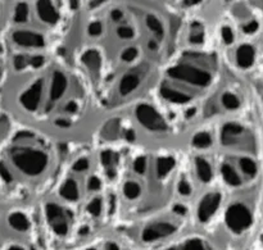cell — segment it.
<instances>
[{"mask_svg":"<svg viewBox=\"0 0 263 250\" xmlns=\"http://www.w3.org/2000/svg\"><path fill=\"white\" fill-rule=\"evenodd\" d=\"M139 53L135 48H127L123 50V53L121 54V58L125 62H133L134 59L138 58Z\"/></svg>","mask_w":263,"mask_h":250,"instance_id":"cell-31","label":"cell"},{"mask_svg":"<svg viewBox=\"0 0 263 250\" xmlns=\"http://www.w3.org/2000/svg\"><path fill=\"white\" fill-rule=\"evenodd\" d=\"M181 248L184 249H204V243H203L200 239L198 238H194V239H190V240L185 241L184 244H182Z\"/></svg>","mask_w":263,"mask_h":250,"instance_id":"cell-28","label":"cell"},{"mask_svg":"<svg viewBox=\"0 0 263 250\" xmlns=\"http://www.w3.org/2000/svg\"><path fill=\"white\" fill-rule=\"evenodd\" d=\"M195 172L198 179L204 184H210L213 179V169L210 162L204 158L195 159Z\"/></svg>","mask_w":263,"mask_h":250,"instance_id":"cell-14","label":"cell"},{"mask_svg":"<svg viewBox=\"0 0 263 250\" xmlns=\"http://www.w3.org/2000/svg\"><path fill=\"white\" fill-rule=\"evenodd\" d=\"M102 208H103V204H102V200L100 199H94L92 202H90L89 207H87V209H89V213L92 216H99L100 213H102Z\"/></svg>","mask_w":263,"mask_h":250,"instance_id":"cell-29","label":"cell"},{"mask_svg":"<svg viewBox=\"0 0 263 250\" xmlns=\"http://www.w3.org/2000/svg\"><path fill=\"white\" fill-rule=\"evenodd\" d=\"M13 41L22 48H43L45 45V40L37 32L27 30H20L13 32Z\"/></svg>","mask_w":263,"mask_h":250,"instance_id":"cell-9","label":"cell"},{"mask_svg":"<svg viewBox=\"0 0 263 250\" xmlns=\"http://www.w3.org/2000/svg\"><path fill=\"white\" fill-rule=\"evenodd\" d=\"M140 86V76L136 72H126L118 84V92L122 97H128Z\"/></svg>","mask_w":263,"mask_h":250,"instance_id":"cell-12","label":"cell"},{"mask_svg":"<svg viewBox=\"0 0 263 250\" xmlns=\"http://www.w3.org/2000/svg\"><path fill=\"white\" fill-rule=\"evenodd\" d=\"M117 36L120 39H125V40H130L134 37V30L130 26H120L117 28Z\"/></svg>","mask_w":263,"mask_h":250,"instance_id":"cell-27","label":"cell"},{"mask_svg":"<svg viewBox=\"0 0 263 250\" xmlns=\"http://www.w3.org/2000/svg\"><path fill=\"white\" fill-rule=\"evenodd\" d=\"M89 169V162H87V159H79L77 162H74L73 164V171L76 172H85Z\"/></svg>","mask_w":263,"mask_h":250,"instance_id":"cell-33","label":"cell"},{"mask_svg":"<svg viewBox=\"0 0 263 250\" xmlns=\"http://www.w3.org/2000/svg\"><path fill=\"white\" fill-rule=\"evenodd\" d=\"M68 79L66 74L59 69H55L50 77V85H49V98L51 102H58L63 98L68 89Z\"/></svg>","mask_w":263,"mask_h":250,"instance_id":"cell-8","label":"cell"},{"mask_svg":"<svg viewBox=\"0 0 263 250\" xmlns=\"http://www.w3.org/2000/svg\"><path fill=\"white\" fill-rule=\"evenodd\" d=\"M0 177L4 180V182H8V184H9V182H12V180H13L10 172L8 171V168L4 166V163H2V162H0Z\"/></svg>","mask_w":263,"mask_h":250,"instance_id":"cell-35","label":"cell"},{"mask_svg":"<svg viewBox=\"0 0 263 250\" xmlns=\"http://www.w3.org/2000/svg\"><path fill=\"white\" fill-rule=\"evenodd\" d=\"M203 39H204V32H203L202 27H200L199 25H195V28L193 27L192 41L194 44H202Z\"/></svg>","mask_w":263,"mask_h":250,"instance_id":"cell-30","label":"cell"},{"mask_svg":"<svg viewBox=\"0 0 263 250\" xmlns=\"http://www.w3.org/2000/svg\"><path fill=\"white\" fill-rule=\"evenodd\" d=\"M240 169L244 175L249 177L256 176V174L258 172V167H257V163L252 158H241L240 162Z\"/></svg>","mask_w":263,"mask_h":250,"instance_id":"cell-22","label":"cell"},{"mask_svg":"<svg viewBox=\"0 0 263 250\" xmlns=\"http://www.w3.org/2000/svg\"><path fill=\"white\" fill-rule=\"evenodd\" d=\"M222 39L225 43L231 44L234 41V32L230 27H223L222 28Z\"/></svg>","mask_w":263,"mask_h":250,"instance_id":"cell-37","label":"cell"},{"mask_svg":"<svg viewBox=\"0 0 263 250\" xmlns=\"http://www.w3.org/2000/svg\"><path fill=\"white\" fill-rule=\"evenodd\" d=\"M168 73L174 80H179L197 87H205L212 81V74L207 69L192 63H180L179 66L170 69Z\"/></svg>","mask_w":263,"mask_h":250,"instance_id":"cell-2","label":"cell"},{"mask_svg":"<svg viewBox=\"0 0 263 250\" xmlns=\"http://www.w3.org/2000/svg\"><path fill=\"white\" fill-rule=\"evenodd\" d=\"M41 95H43V80H37L21 95L20 102L26 110L35 112L40 105Z\"/></svg>","mask_w":263,"mask_h":250,"instance_id":"cell-7","label":"cell"},{"mask_svg":"<svg viewBox=\"0 0 263 250\" xmlns=\"http://www.w3.org/2000/svg\"><path fill=\"white\" fill-rule=\"evenodd\" d=\"M235 59L236 63L241 69L251 68L254 64V61H256V50L249 44H243V45L236 49Z\"/></svg>","mask_w":263,"mask_h":250,"instance_id":"cell-13","label":"cell"},{"mask_svg":"<svg viewBox=\"0 0 263 250\" xmlns=\"http://www.w3.org/2000/svg\"><path fill=\"white\" fill-rule=\"evenodd\" d=\"M145 23H146V27L157 36H161L163 35V23L159 18H157L156 15H148L145 18Z\"/></svg>","mask_w":263,"mask_h":250,"instance_id":"cell-23","label":"cell"},{"mask_svg":"<svg viewBox=\"0 0 263 250\" xmlns=\"http://www.w3.org/2000/svg\"><path fill=\"white\" fill-rule=\"evenodd\" d=\"M45 213L54 233L59 236L67 235L69 228L68 221H67L61 205L57 203H48L45 207Z\"/></svg>","mask_w":263,"mask_h":250,"instance_id":"cell-5","label":"cell"},{"mask_svg":"<svg viewBox=\"0 0 263 250\" xmlns=\"http://www.w3.org/2000/svg\"><path fill=\"white\" fill-rule=\"evenodd\" d=\"M100 187H102V182H100V180L95 176L90 177L89 190H91V191H97V190H99Z\"/></svg>","mask_w":263,"mask_h":250,"instance_id":"cell-38","label":"cell"},{"mask_svg":"<svg viewBox=\"0 0 263 250\" xmlns=\"http://www.w3.org/2000/svg\"><path fill=\"white\" fill-rule=\"evenodd\" d=\"M193 145L198 149H207L212 145V138L208 132H198L193 139Z\"/></svg>","mask_w":263,"mask_h":250,"instance_id":"cell-24","label":"cell"},{"mask_svg":"<svg viewBox=\"0 0 263 250\" xmlns=\"http://www.w3.org/2000/svg\"><path fill=\"white\" fill-rule=\"evenodd\" d=\"M8 223H9L10 227L15 231H20V233H25L30 228V222H28V218L26 217L23 213L15 212L8 217Z\"/></svg>","mask_w":263,"mask_h":250,"instance_id":"cell-17","label":"cell"},{"mask_svg":"<svg viewBox=\"0 0 263 250\" xmlns=\"http://www.w3.org/2000/svg\"><path fill=\"white\" fill-rule=\"evenodd\" d=\"M100 159H102L103 164H104L105 167L110 166L112 164V161H113V154L112 151H103L102 156H100Z\"/></svg>","mask_w":263,"mask_h":250,"instance_id":"cell-39","label":"cell"},{"mask_svg":"<svg viewBox=\"0 0 263 250\" xmlns=\"http://www.w3.org/2000/svg\"><path fill=\"white\" fill-rule=\"evenodd\" d=\"M221 175H222L223 181L230 186H239L241 184L240 175L236 172V169L230 163H223L221 167Z\"/></svg>","mask_w":263,"mask_h":250,"instance_id":"cell-16","label":"cell"},{"mask_svg":"<svg viewBox=\"0 0 263 250\" xmlns=\"http://www.w3.org/2000/svg\"><path fill=\"white\" fill-rule=\"evenodd\" d=\"M28 5L26 3H18L14 10V21L18 23H23L27 21Z\"/></svg>","mask_w":263,"mask_h":250,"instance_id":"cell-25","label":"cell"},{"mask_svg":"<svg viewBox=\"0 0 263 250\" xmlns=\"http://www.w3.org/2000/svg\"><path fill=\"white\" fill-rule=\"evenodd\" d=\"M136 118L144 128L151 131H164L166 122L161 113L149 104H141L136 109Z\"/></svg>","mask_w":263,"mask_h":250,"instance_id":"cell-4","label":"cell"},{"mask_svg":"<svg viewBox=\"0 0 263 250\" xmlns=\"http://www.w3.org/2000/svg\"><path fill=\"white\" fill-rule=\"evenodd\" d=\"M82 62H84L85 66L89 69H91V71H98V69L100 68V64H102L99 53L95 50H87L86 53L82 55Z\"/></svg>","mask_w":263,"mask_h":250,"instance_id":"cell-20","label":"cell"},{"mask_svg":"<svg viewBox=\"0 0 263 250\" xmlns=\"http://www.w3.org/2000/svg\"><path fill=\"white\" fill-rule=\"evenodd\" d=\"M222 105L228 110H236L240 108L241 102L234 92L228 91L222 95Z\"/></svg>","mask_w":263,"mask_h":250,"instance_id":"cell-21","label":"cell"},{"mask_svg":"<svg viewBox=\"0 0 263 250\" xmlns=\"http://www.w3.org/2000/svg\"><path fill=\"white\" fill-rule=\"evenodd\" d=\"M59 194L66 202H76L80 198L79 185L73 180H67L59 189Z\"/></svg>","mask_w":263,"mask_h":250,"instance_id":"cell-15","label":"cell"},{"mask_svg":"<svg viewBox=\"0 0 263 250\" xmlns=\"http://www.w3.org/2000/svg\"><path fill=\"white\" fill-rule=\"evenodd\" d=\"M36 12H37L39 18L48 25H54L59 20L58 9L51 0H37L36 2Z\"/></svg>","mask_w":263,"mask_h":250,"instance_id":"cell-11","label":"cell"},{"mask_svg":"<svg viewBox=\"0 0 263 250\" xmlns=\"http://www.w3.org/2000/svg\"><path fill=\"white\" fill-rule=\"evenodd\" d=\"M174 231L175 227L170 222L153 223V225L145 227L143 233V240L146 241V243H151V241H156L158 239H162L163 236L170 235Z\"/></svg>","mask_w":263,"mask_h":250,"instance_id":"cell-10","label":"cell"},{"mask_svg":"<svg viewBox=\"0 0 263 250\" xmlns=\"http://www.w3.org/2000/svg\"><path fill=\"white\" fill-rule=\"evenodd\" d=\"M175 166V161L172 158H163L161 159V161L157 163V172H158V175H166L168 174L170 171H171L172 168H174Z\"/></svg>","mask_w":263,"mask_h":250,"instance_id":"cell-26","label":"cell"},{"mask_svg":"<svg viewBox=\"0 0 263 250\" xmlns=\"http://www.w3.org/2000/svg\"><path fill=\"white\" fill-rule=\"evenodd\" d=\"M134 171L138 172V174H144V172L146 171L145 159H143V158L136 159L135 163H134Z\"/></svg>","mask_w":263,"mask_h":250,"instance_id":"cell-36","label":"cell"},{"mask_svg":"<svg viewBox=\"0 0 263 250\" xmlns=\"http://www.w3.org/2000/svg\"><path fill=\"white\" fill-rule=\"evenodd\" d=\"M28 63H30V61H28V59L26 58V56H23V55H17L14 59H13V64H14V68L18 69V71H21V69L25 68V67L27 66Z\"/></svg>","mask_w":263,"mask_h":250,"instance_id":"cell-32","label":"cell"},{"mask_svg":"<svg viewBox=\"0 0 263 250\" xmlns=\"http://www.w3.org/2000/svg\"><path fill=\"white\" fill-rule=\"evenodd\" d=\"M162 97L166 100H168V102L176 103V104H184L185 102L190 99L187 94L180 91V90L172 89V87H163L162 89Z\"/></svg>","mask_w":263,"mask_h":250,"instance_id":"cell-18","label":"cell"},{"mask_svg":"<svg viewBox=\"0 0 263 250\" xmlns=\"http://www.w3.org/2000/svg\"><path fill=\"white\" fill-rule=\"evenodd\" d=\"M30 63L32 64V67L37 68V67H40L43 64V58L41 56H33L32 59H30Z\"/></svg>","mask_w":263,"mask_h":250,"instance_id":"cell-41","label":"cell"},{"mask_svg":"<svg viewBox=\"0 0 263 250\" xmlns=\"http://www.w3.org/2000/svg\"><path fill=\"white\" fill-rule=\"evenodd\" d=\"M222 200V195L220 193H208L203 199L200 200L197 208V216L198 220L200 222H207L213 217L216 212H217L218 207Z\"/></svg>","mask_w":263,"mask_h":250,"instance_id":"cell-6","label":"cell"},{"mask_svg":"<svg viewBox=\"0 0 263 250\" xmlns=\"http://www.w3.org/2000/svg\"><path fill=\"white\" fill-rule=\"evenodd\" d=\"M122 193L128 200H135L138 199L141 195V185L136 181H126L123 184Z\"/></svg>","mask_w":263,"mask_h":250,"instance_id":"cell-19","label":"cell"},{"mask_svg":"<svg viewBox=\"0 0 263 250\" xmlns=\"http://www.w3.org/2000/svg\"><path fill=\"white\" fill-rule=\"evenodd\" d=\"M179 191L181 193V194H184V195H189L190 193H192V186L189 185V182L185 181V180H184V181L180 182Z\"/></svg>","mask_w":263,"mask_h":250,"instance_id":"cell-40","label":"cell"},{"mask_svg":"<svg viewBox=\"0 0 263 250\" xmlns=\"http://www.w3.org/2000/svg\"><path fill=\"white\" fill-rule=\"evenodd\" d=\"M10 159L22 174L30 177L40 176L49 167L48 154L40 149L17 148L10 153Z\"/></svg>","mask_w":263,"mask_h":250,"instance_id":"cell-1","label":"cell"},{"mask_svg":"<svg viewBox=\"0 0 263 250\" xmlns=\"http://www.w3.org/2000/svg\"><path fill=\"white\" fill-rule=\"evenodd\" d=\"M103 31V25L99 21H95L89 26V33L91 36H99Z\"/></svg>","mask_w":263,"mask_h":250,"instance_id":"cell-34","label":"cell"},{"mask_svg":"<svg viewBox=\"0 0 263 250\" xmlns=\"http://www.w3.org/2000/svg\"><path fill=\"white\" fill-rule=\"evenodd\" d=\"M225 223L233 233L241 234L253 223V213L244 203H233L226 209Z\"/></svg>","mask_w":263,"mask_h":250,"instance_id":"cell-3","label":"cell"}]
</instances>
